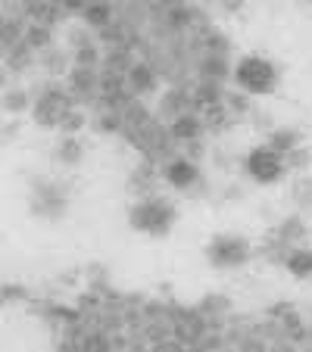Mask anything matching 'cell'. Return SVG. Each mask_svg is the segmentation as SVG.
Instances as JSON below:
<instances>
[{"label":"cell","mask_w":312,"mask_h":352,"mask_svg":"<svg viewBox=\"0 0 312 352\" xmlns=\"http://www.w3.org/2000/svg\"><path fill=\"white\" fill-rule=\"evenodd\" d=\"M275 69L272 63H266L262 56H247L238 66V85L250 94H266L275 87Z\"/></svg>","instance_id":"2"},{"label":"cell","mask_w":312,"mask_h":352,"mask_svg":"<svg viewBox=\"0 0 312 352\" xmlns=\"http://www.w3.org/2000/svg\"><path fill=\"white\" fill-rule=\"evenodd\" d=\"M97 69H87V66H75L72 72H69V87H72L75 94H94L97 91Z\"/></svg>","instance_id":"8"},{"label":"cell","mask_w":312,"mask_h":352,"mask_svg":"<svg viewBox=\"0 0 312 352\" xmlns=\"http://www.w3.org/2000/svg\"><path fill=\"white\" fill-rule=\"evenodd\" d=\"M200 134V122L194 116H181V119L172 122V138L175 140H191Z\"/></svg>","instance_id":"12"},{"label":"cell","mask_w":312,"mask_h":352,"mask_svg":"<svg viewBox=\"0 0 312 352\" xmlns=\"http://www.w3.org/2000/svg\"><path fill=\"white\" fill-rule=\"evenodd\" d=\"M100 63V54L94 50L91 44H81L79 50H75V66H87V69H94Z\"/></svg>","instance_id":"14"},{"label":"cell","mask_w":312,"mask_h":352,"mask_svg":"<svg viewBox=\"0 0 312 352\" xmlns=\"http://www.w3.org/2000/svg\"><path fill=\"white\" fill-rule=\"evenodd\" d=\"M293 144H297V134H291V131L272 134V150H275V153H291Z\"/></svg>","instance_id":"15"},{"label":"cell","mask_w":312,"mask_h":352,"mask_svg":"<svg viewBox=\"0 0 312 352\" xmlns=\"http://www.w3.org/2000/svg\"><path fill=\"white\" fill-rule=\"evenodd\" d=\"M166 178L172 187H191L194 181H197V166L187 160H175V162H169Z\"/></svg>","instance_id":"7"},{"label":"cell","mask_w":312,"mask_h":352,"mask_svg":"<svg viewBox=\"0 0 312 352\" xmlns=\"http://www.w3.org/2000/svg\"><path fill=\"white\" fill-rule=\"evenodd\" d=\"M247 168L250 175L259 181V184H272L284 175V162H281V153H275L272 146H259L253 150L250 160H247Z\"/></svg>","instance_id":"4"},{"label":"cell","mask_w":312,"mask_h":352,"mask_svg":"<svg viewBox=\"0 0 312 352\" xmlns=\"http://www.w3.org/2000/svg\"><path fill=\"white\" fill-rule=\"evenodd\" d=\"M56 3H60L63 10H69V13H72V10H85L91 0H56Z\"/></svg>","instance_id":"20"},{"label":"cell","mask_w":312,"mask_h":352,"mask_svg":"<svg viewBox=\"0 0 312 352\" xmlns=\"http://www.w3.org/2000/svg\"><path fill=\"white\" fill-rule=\"evenodd\" d=\"M134 231H144V234H166L175 221V209L163 199H147V203H138L128 215Z\"/></svg>","instance_id":"1"},{"label":"cell","mask_w":312,"mask_h":352,"mask_svg":"<svg viewBox=\"0 0 312 352\" xmlns=\"http://www.w3.org/2000/svg\"><path fill=\"white\" fill-rule=\"evenodd\" d=\"M247 256H250V246L238 237H219L209 243V262L219 268L240 265V262H247Z\"/></svg>","instance_id":"5"},{"label":"cell","mask_w":312,"mask_h":352,"mask_svg":"<svg viewBox=\"0 0 312 352\" xmlns=\"http://www.w3.org/2000/svg\"><path fill=\"white\" fill-rule=\"evenodd\" d=\"M34 122L41 128H56L69 113H72V97L63 91H44L34 100Z\"/></svg>","instance_id":"3"},{"label":"cell","mask_w":312,"mask_h":352,"mask_svg":"<svg viewBox=\"0 0 312 352\" xmlns=\"http://www.w3.org/2000/svg\"><path fill=\"white\" fill-rule=\"evenodd\" d=\"M203 72H209V75H225L228 66H225V60H206V63H203Z\"/></svg>","instance_id":"19"},{"label":"cell","mask_w":312,"mask_h":352,"mask_svg":"<svg viewBox=\"0 0 312 352\" xmlns=\"http://www.w3.org/2000/svg\"><path fill=\"white\" fill-rule=\"evenodd\" d=\"M287 272L297 278H309L312 274V250H293L287 256Z\"/></svg>","instance_id":"10"},{"label":"cell","mask_w":312,"mask_h":352,"mask_svg":"<svg viewBox=\"0 0 312 352\" xmlns=\"http://www.w3.org/2000/svg\"><path fill=\"white\" fill-rule=\"evenodd\" d=\"M60 125H63V131H69V134H72V131H79V128L85 125V116H81V113H69L66 119L60 122Z\"/></svg>","instance_id":"18"},{"label":"cell","mask_w":312,"mask_h":352,"mask_svg":"<svg viewBox=\"0 0 312 352\" xmlns=\"http://www.w3.org/2000/svg\"><path fill=\"white\" fill-rule=\"evenodd\" d=\"M22 41H25L32 50H38V47L50 44V25H41V22H32V25L22 32Z\"/></svg>","instance_id":"11"},{"label":"cell","mask_w":312,"mask_h":352,"mask_svg":"<svg viewBox=\"0 0 312 352\" xmlns=\"http://www.w3.org/2000/svg\"><path fill=\"white\" fill-rule=\"evenodd\" d=\"M81 16H85L87 25L103 28V25H110V19H113V7H110L107 0H91V3L81 10Z\"/></svg>","instance_id":"9"},{"label":"cell","mask_w":312,"mask_h":352,"mask_svg":"<svg viewBox=\"0 0 312 352\" xmlns=\"http://www.w3.org/2000/svg\"><path fill=\"white\" fill-rule=\"evenodd\" d=\"M25 103H28V97H25V94H22V91L7 94V97H3V107H7V109H13V113H19V109L25 107Z\"/></svg>","instance_id":"17"},{"label":"cell","mask_w":312,"mask_h":352,"mask_svg":"<svg viewBox=\"0 0 312 352\" xmlns=\"http://www.w3.org/2000/svg\"><path fill=\"white\" fill-rule=\"evenodd\" d=\"M32 209L38 215H50V219H54V215H60L63 209H66V199H63V193L54 190V187H41L34 203H32Z\"/></svg>","instance_id":"6"},{"label":"cell","mask_w":312,"mask_h":352,"mask_svg":"<svg viewBox=\"0 0 312 352\" xmlns=\"http://www.w3.org/2000/svg\"><path fill=\"white\" fill-rule=\"evenodd\" d=\"M60 160L66 162V166H72V162H79L81 160V146L75 144V140H66V144H63V150H60Z\"/></svg>","instance_id":"16"},{"label":"cell","mask_w":312,"mask_h":352,"mask_svg":"<svg viewBox=\"0 0 312 352\" xmlns=\"http://www.w3.org/2000/svg\"><path fill=\"white\" fill-rule=\"evenodd\" d=\"M128 78H132V85L138 87V91H147V87H153V72H150L147 66L128 69Z\"/></svg>","instance_id":"13"}]
</instances>
